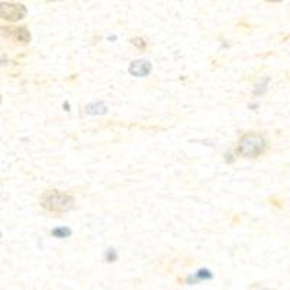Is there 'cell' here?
<instances>
[{"label": "cell", "instance_id": "1", "mask_svg": "<svg viewBox=\"0 0 290 290\" xmlns=\"http://www.w3.org/2000/svg\"><path fill=\"white\" fill-rule=\"evenodd\" d=\"M76 205V201L71 195L60 190H48L41 198V206L45 210L52 213H67Z\"/></svg>", "mask_w": 290, "mask_h": 290}, {"label": "cell", "instance_id": "2", "mask_svg": "<svg viewBox=\"0 0 290 290\" xmlns=\"http://www.w3.org/2000/svg\"><path fill=\"white\" fill-rule=\"evenodd\" d=\"M267 148L266 139L258 134H246L238 142V154L244 158H257Z\"/></svg>", "mask_w": 290, "mask_h": 290}, {"label": "cell", "instance_id": "3", "mask_svg": "<svg viewBox=\"0 0 290 290\" xmlns=\"http://www.w3.org/2000/svg\"><path fill=\"white\" fill-rule=\"evenodd\" d=\"M28 9L22 3H12V1H0V18L7 22H18L26 16Z\"/></svg>", "mask_w": 290, "mask_h": 290}, {"label": "cell", "instance_id": "4", "mask_svg": "<svg viewBox=\"0 0 290 290\" xmlns=\"http://www.w3.org/2000/svg\"><path fill=\"white\" fill-rule=\"evenodd\" d=\"M0 37H7L12 38L15 42L21 45H26L31 42V34L25 26H6V25H0Z\"/></svg>", "mask_w": 290, "mask_h": 290}, {"label": "cell", "instance_id": "5", "mask_svg": "<svg viewBox=\"0 0 290 290\" xmlns=\"http://www.w3.org/2000/svg\"><path fill=\"white\" fill-rule=\"evenodd\" d=\"M151 70H153V66L147 60H136L129 66V73L135 77H147L151 73Z\"/></svg>", "mask_w": 290, "mask_h": 290}, {"label": "cell", "instance_id": "6", "mask_svg": "<svg viewBox=\"0 0 290 290\" xmlns=\"http://www.w3.org/2000/svg\"><path fill=\"white\" fill-rule=\"evenodd\" d=\"M52 235L55 237V238H68L70 235H71V229H68V228H55V229H52Z\"/></svg>", "mask_w": 290, "mask_h": 290}, {"label": "cell", "instance_id": "7", "mask_svg": "<svg viewBox=\"0 0 290 290\" xmlns=\"http://www.w3.org/2000/svg\"><path fill=\"white\" fill-rule=\"evenodd\" d=\"M132 44L135 45V46H138V48H145V45H147V42L142 40V38H135V40H132Z\"/></svg>", "mask_w": 290, "mask_h": 290}, {"label": "cell", "instance_id": "8", "mask_svg": "<svg viewBox=\"0 0 290 290\" xmlns=\"http://www.w3.org/2000/svg\"><path fill=\"white\" fill-rule=\"evenodd\" d=\"M267 1H282V0H267Z\"/></svg>", "mask_w": 290, "mask_h": 290}, {"label": "cell", "instance_id": "9", "mask_svg": "<svg viewBox=\"0 0 290 290\" xmlns=\"http://www.w3.org/2000/svg\"><path fill=\"white\" fill-rule=\"evenodd\" d=\"M49 1H57V0H49Z\"/></svg>", "mask_w": 290, "mask_h": 290}, {"label": "cell", "instance_id": "10", "mask_svg": "<svg viewBox=\"0 0 290 290\" xmlns=\"http://www.w3.org/2000/svg\"><path fill=\"white\" fill-rule=\"evenodd\" d=\"M0 103H1V96H0Z\"/></svg>", "mask_w": 290, "mask_h": 290}]
</instances>
